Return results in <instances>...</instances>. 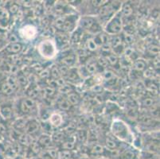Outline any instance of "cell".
Wrapping results in <instances>:
<instances>
[{
    "label": "cell",
    "mask_w": 160,
    "mask_h": 159,
    "mask_svg": "<svg viewBox=\"0 0 160 159\" xmlns=\"http://www.w3.org/2000/svg\"><path fill=\"white\" fill-rule=\"evenodd\" d=\"M58 107L62 111H69L70 109L71 104L68 102L66 99H62L58 101Z\"/></svg>",
    "instance_id": "484cf974"
},
{
    "label": "cell",
    "mask_w": 160,
    "mask_h": 159,
    "mask_svg": "<svg viewBox=\"0 0 160 159\" xmlns=\"http://www.w3.org/2000/svg\"><path fill=\"white\" fill-rule=\"evenodd\" d=\"M65 135L64 132H62V131H58V132L54 133V135H53L52 140H53V142H61V143H62L65 140Z\"/></svg>",
    "instance_id": "44dd1931"
},
{
    "label": "cell",
    "mask_w": 160,
    "mask_h": 159,
    "mask_svg": "<svg viewBox=\"0 0 160 159\" xmlns=\"http://www.w3.org/2000/svg\"><path fill=\"white\" fill-rule=\"evenodd\" d=\"M115 11V8L113 7L112 4H105L104 6L101 7L99 10V14L100 17H108L112 15Z\"/></svg>",
    "instance_id": "9c48e42d"
},
{
    "label": "cell",
    "mask_w": 160,
    "mask_h": 159,
    "mask_svg": "<svg viewBox=\"0 0 160 159\" xmlns=\"http://www.w3.org/2000/svg\"><path fill=\"white\" fill-rule=\"evenodd\" d=\"M39 75H40L41 78L48 79L49 77V76H50V72H49V70L43 69L42 72H40Z\"/></svg>",
    "instance_id": "c3c4849f"
},
{
    "label": "cell",
    "mask_w": 160,
    "mask_h": 159,
    "mask_svg": "<svg viewBox=\"0 0 160 159\" xmlns=\"http://www.w3.org/2000/svg\"><path fill=\"white\" fill-rule=\"evenodd\" d=\"M22 49V45L20 42L12 43L6 48V51L11 54H17V53L21 52Z\"/></svg>",
    "instance_id": "8fae6325"
},
{
    "label": "cell",
    "mask_w": 160,
    "mask_h": 159,
    "mask_svg": "<svg viewBox=\"0 0 160 159\" xmlns=\"http://www.w3.org/2000/svg\"><path fill=\"white\" fill-rule=\"evenodd\" d=\"M85 71L88 74H94L97 72V68H98V65L95 62H88L85 65Z\"/></svg>",
    "instance_id": "ffe728a7"
},
{
    "label": "cell",
    "mask_w": 160,
    "mask_h": 159,
    "mask_svg": "<svg viewBox=\"0 0 160 159\" xmlns=\"http://www.w3.org/2000/svg\"><path fill=\"white\" fill-rule=\"evenodd\" d=\"M105 145L106 147L110 150V151H114V150H116V148L118 147L117 142H116L114 139L109 138V137H108V138H106Z\"/></svg>",
    "instance_id": "4316f807"
},
{
    "label": "cell",
    "mask_w": 160,
    "mask_h": 159,
    "mask_svg": "<svg viewBox=\"0 0 160 159\" xmlns=\"http://www.w3.org/2000/svg\"><path fill=\"white\" fill-rule=\"evenodd\" d=\"M134 68L136 70H137L138 72H141V71H143V70L146 69L147 64L142 60H138L134 64Z\"/></svg>",
    "instance_id": "f1b7e54d"
},
{
    "label": "cell",
    "mask_w": 160,
    "mask_h": 159,
    "mask_svg": "<svg viewBox=\"0 0 160 159\" xmlns=\"http://www.w3.org/2000/svg\"><path fill=\"white\" fill-rule=\"evenodd\" d=\"M27 94H28L29 97L31 99H34L35 97H37L38 96V93H39V91L38 89V87H36L35 85L32 86V87H29L28 91H27Z\"/></svg>",
    "instance_id": "d6a6232c"
},
{
    "label": "cell",
    "mask_w": 160,
    "mask_h": 159,
    "mask_svg": "<svg viewBox=\"0 0 160 159\" xmlns=\"http://www.w3.org/2000/svg\"><path fill=\"white\" fill-rule=\"evenodd\" d=\"M55 91H56V88H53V87H50V86H47V87L44 88L45 94L47 96H49V97L53 96L55 94Z\"/></svg>",
    "instance_id": "ab89813d"
},
{
    "label": "cell",
    "mask_w": 160,
    "mask_h": 159,
    "mask_svg": "<svg viewBox=\"0 0 160 159\" xmlns=\"http://www.w3.org/2000/svg\"><path fill=\"white\" fill-rule=\"evenodd\" d=\"M154 104H155V100L152 98H145L142 101V105L143 107H152Z\"/></svg>",
    "instance_id": "74e56055"
},
{
    "label": "cell",
    "mask_w": 160,
    "mask_h": 159,
    "mask_svg": "<svg viewBox=\"0 0 160 159\" xmlns=\"http://www.w3.org/2000/svg\"><path fill=\"white\" fill-rule=\"evenodd\" d=\"M18 141L19 145L22 146H28L30 145V137L27 134H21L18 138Z\"/></svg>",
    "instance_id": "cb8c5ba5"
},
{
    "label": "cell",
    "mask_w": 160,
    "mask_h": 159,
    "mask_svg": "<svg viewBox=\"0 0 160 159\" xmlns=\"http://www.w3.org/2000/svg\"><path fill=\"white\" fill-rule=\"evenodd\" d=\"M13 115V111L9 105H2L0 107V116L4 119H11Z\"/></svg>",
    "instance_id": "30bf717a"
},
{
    "label": "cell",
    "mask_w": 160,
    "mask_h": 159,
    "mask_svg": "<svg viewBox=\"0 0 160 159\" xmlns=\"http://www.w3.org/2000/svg\"><path fill=\"white\" fill-rule=\"evenodd\" d=\"M49 72H50V76L52 77L53 80H58V79L61 78V77H62L60 71H59V68L56 65L52 67L51 69L49 70Z\"/></svg>",
    "instance_id": "f546056e"
},
{
    "label": "cell",
    "mask_w": 160,
    "mask_h": 159,
    "mask_svg": "<svg viewBox=\"0 0 160 159\" xmlns=\"http://www.w3.org/2000/svg\"><path fill=\"white\" fill-rule=\"evenodd\" d=\"M8 39H9L10 42H11V44L17 43V42H18V37H17V35L14 34V33H12V34L10 35L9 37H8Z\"/></svg>",
    "instance_id": "db71d44e"
},
{
    "label": "cell",
    "mask_w": 160,
    "mask_h": 159,
    "mask_svg": "<svg viewBox=\"0 0 160 159\" xmlns=\"http://www.w3.org/2000/svg\"><path fill=\"white\" fill-rule=\"evenodd\" d=\"M75 142L76 138H71L70 140H65L62 143V151H72L75 148Z\"/></svg>",
    "instance_id": "9a60e30c"
},
{
    "label": "cell",
    "mask_w": 160,
    "mask_h": 159,
    "mask_svg": "<svg viewBox=\"0 0 160 159\" xmlns=\"http://www.w3.org/2000/svg\"><path fill=\"white\" fill-rule=\"evenodd\" d=\"M66 100H68V102H69L71 105H78L79 104L81 99H80V96L78 93L72 92L67 95Z\"/></svg>",
    "instance_id": "2e32d148"
},
{
    "label": "cell",
    "mask_w": 160,
    "mask_h": 159,
    "mask_svg": "<svg viewBox=\"0 0 160 159\" xmlns=\"http://www.w3.org/2000/svg\"><path fill=\"white\" fill-rule=\"evenodd\" d=\"M113 133L119 138H125L128 137V129L121 122H116L112 126Z\"/></svg>",
    "instance_id": "3957f363"
},
{
    "label": "cell",
    "mask_w": 160,
    "mask_h": 159,
    "mask_svg": "<svg viewBox=\"0 0 160 159\" xmlns=\"http://www.w3.org/2000/svg\"><path fill=\"white\" fill-rule=\"evenodd\" d=\"M78 139L81 141V142H84L87 138V133L86 131H84V130H81V131H78Z\"/></svg>",
    "instance_id": "b9f144b4"
},
{
    "label": "cell",
    "mask_w": 160,
    "mask_h": 159,
    "mask_svg": "<svg viewBox=\"0 0 160 159\" xmlns=\"http://www.w3.org/2000/svg\"><path fill=\"white\" fill-rule=\"evenodd\" d=\"M7 10L8 11V12H9L10 14H14L18 12V10H19V7H18V5L17 3H13L12 2V3L9 6V7L7 9Z\"/></svg>",
    "instance_id": "8d00e7d4"
},
{
    "label": "cell",
    "mask_w": 160,
    "mask_h": 159,
    "mask_svg": "<svg viewBox=\"0 0 160 159\" xmlns=\"http://www.w3.org/2000/svg\"><path fill=\"white\" fill-rule=\"evenodd\" d=\"M62 122H63V118L61 115L58 113L53 114L49 117V122H50V125H52V126L59 127L62 125Z\"/></svg>",
    "instance_id": "7c38bea8"
},
{
    "label": "cell",
    "mask_w": 160,
    "mask_h": 159,
    "mask_svg": "<svg viewBox=\"0 0 160 159\" xmlns=\"http://www.w3.org/2000/svg\"><path fill=\"white\" fill-rule=\"evenodd\" d=\"M0 91L3 95H6V96H10V95L13 94L14 93V90L11 88V86L6 82V81H4L0 85Z\"/></svg>",
    "instance_id": "e0dca14e"
},
{
    "label": "cell",
    "mask_w": 160,
    "mask_h": 159,
    "mask_svg": "<svg viewBox=\"0 0 160 159\" xmlns=\"http://www.w3.org/2000/svg\"><path fill=\"white\" fill-rule=\"evenodd\" d=\"M158 145L157 143H155V142H153V143H148V150H149V151H158Z\"/></svg>",
    "instance_id": "f907efd6"
},
{
    "label": "cell",
    "mask_w": 160,
    "mask_h": 159,
    "mask_svg": "<svg viewBox=\"0 0 160 159\" xmlns=\"http://www.w3.org/2000/svg\"><path fill=\"white\" fill-rule=\"evenodd\" d=\"M24 130L26 131L27 135H35L40 130V125L36 120H30L29 122H27Z\"/></svg>",
    "instance_id": "5b68a950"
},
{
    "label": "cell",
    "mask_w": 160,
    "mask_h": 159,
    "mask_svg": "<svg viewBox=\"0 0 160 159\" xmlns=\"http://www.w3.org/2000/svg\"><path fill=\"white\" fill-rule=\"evenodd\" d=\"M123 42H126L127 44H131L133 42V37L131 34H126L123 37Z\"/></svg>",
    "instance_id": "681fc988"
},
{
    "label": "cell",
    "mask_w": 160,
    "mask_h": 159,
    "mask_svg": "<svg viewBox=\"0 0 160 159\" xmlns=\"http://www.w3.org/2000/svg\"><path fill=\"white\" fill-rule=\"evenodd\" d=\"M132 12H133V10H132V7H131L130 4L125 3L123 6V8H122V14L124 17H129V16L132 15Z\"/></svg>",
    "instance_id": "1f68e13d"
},
{
    "label": "cell",
    "mask_w": 160,
    "mask_h": 159,
    "mask_svg": "<svg viewBox=\"0 0 160 159\" xmlns=\"http://www.w3.org/2000/svg\"><path fill=\"white\" fill-rule=\"evenodd\" d=\"M92 5L95 6V7H101L103 6H104L105 4H107V2H108V1H97V0H95V1H92Z\"/></svg>",
    "instance_id": "f5cc1de1"
},
{
    "label": "cell",
    "mask_w": 160,
    "mask_h": 159,
    "mask_svg": "<svg viewBox=\"0 0 160 159\" xmlns=\"http://www.w3.org/2000/svg\"><path fill=\"white\" fill-rule=\"evenodd\" d=\"M92 91L95 93H100L103 91V87L100 84H94L92 87Z\"/></svg>",
    "instance_id": "bcb514c9"
},
{
    "label": "cell",
    "mask_w": 160,
    "mask_h": 159,
    "mask_svg": "<svg viewBox=\"0 0 160 159\" xmlns=\"http://www.w3.org/2000/svg\"><path fill=\"white\" fill-rule=\"evenodd\" d=\"M65 17H58V19L56 20V22H55V26H56L57 28L61 30V29H62V25H63L64 22H65Z\"/></svg>",
    "instance_id": "ee69618b"
},
{
    "label": "cell",
    "mask_w": 160,
    "mask_h": 159,
    "mask_svg": "<svg viewBox=\"0 0 160 159\" xmlns=\"http://www.w3.org/2000/svg\"><path fill=\"white\" fill-rule=\"evenodd\" d=\"M104 147L100 144H95L92 146L91 149V153L94 155H100V154H104Z\"/></svg>",
    "instance_id": "603a6c76"
},
{
    "label": "cell",
    "mask_w": 160,
    "mask_h": 159,
    "mask_svg": "<svg viewBox=\"0 0 160 159\" xmlns=\"http://www.w3.org/2000/svg\"><path fill=\"white\" fill-rule=\"evenodd\" d=\"M7 129L3 122H0V136H3L7 133Z\"/></svg>",
    "instance_id": "816d5d0a"
},
{
    "label": "cell",
    "mask_w": 160,
    "mask_h": 159,
    "mask_svg": "<svg viewBox=\"0 0 160 159\" xmlns=\"http://www.w3.org/2000/svg\"><path fill=\"white\" fill-rule=\"evenodd\" d=\"M42 147H41L40 145H39L38 144V142H34V143H33L31 145V151H32V152H33L34 153V154H39V153L41 152V151H42Z\"/></svg>",
    "instance_id": "60d3db41"
},
{
    "label": "cell",
    "mask_w": 160,
    "mask_h": 159,
    "mask_svg": "<svg viewBox=\"0 0 160 159\" xmlns=\"http://www.w3.org/2000/svg\"><path fill=\"white\" fill-rule=\"evenodd\" d=\"M148 50L151 54L157 55L159 52V47L158 46H155V45H151V46H148Z\"/></svg>",
    "instance_id": "f35d334b"
},
{
    "label": "cell",
    "mask_w": 160,
    "mask_h": 159,
    "mask_svg": "<svg viewBox=\"0 0 160 159\" xmlns=\"http://www.w3.org/2000/svg\"><path fill=\"white\" fill-rule=\"evenodd\" d=\"M122 30V21L120 16H115L106 26V31L109 33L117 34Z\"/></svg>",
    "instance_id": "7a4b0ae2"
},
{
    "label": "cell",
    "mask_w": 160,
    "mask_h": 159,
    "mask_svg": "<svg viewBox=\"0 0 160 159\" xmlns=\"http://www.w3.org/2000/svg\"><path fill=\"white\" fill-rule=\"evenodd\" d=\"M66 77L69 81H76L79 79V73L76 69H69L68 73L66 74Z\"/></svg>",
    "instance_id": "7402d4cb"
},
{
    "label": "cell",
    "mask_w": 160,
    "mask_h": 159,
    "mask_svg": "<svg viewBox=\"0 0 160 159\" xmlns=\"http://www.w3.org/2000/svg\"><path fill=\"white\" fill-rule=\"evenodd\" d=\"M38 50L40 54L45 57H52L54 56L55 47L52 42L49 41H45L42 42L38 46Z\"/></svg>",
    "instance_id": "6da1fadb"
},
{
    "label": "cell",
    "mask_w": 160,
    "mask_h": 159,
    "mask_svg": "<svg viewBox=\"0 0 160 159\" xmlns=\"http://www.w3.org/2000/svg\"><path fill=\"white\" fill-rule=\"evenodd\" d=\"M133 53H134L133 49H131V48H128V49H125V51H124V54L126 57L132 56V55H133Z\"/></svg>",
    "instance_id": "9f6ffc18"
},
{
    "label": "cell",
    "mask_w": 160,
    "mask_h": 159,
    "mask_svg": "<svg viewBox=\"0 0 160 159\" xmlns=\"http://www.w3.org/2000/svg\"><path fill=\"white\" fill-rule=\"evenodd\" d=\"M97 65L100 67H102V68H106L107 65H108V61H106V59L104 57H101L99 59V61H97Z\"/></svg>",
    "instance_id": "f6af8a7d"
},
{
    "label": "cell",
    "mask_w": 160,
    "mask_h": 159,
    "mask_svg": "<svg viewBox=\"0 0 160 159\" xmlns=\"http://www.w3.org/2000/svg\"><path fill=\"white\" fill-rule=\"evenodd\" d=\"M110 42H111V45L112 46L113 49H116V48L122 46V44H123V37L119 36V35H116L110 41Z\"/></svg>",
    "instance_id": "d6986e66"
},
{
    "label": "cell",
    "mask_w": 160,
    "mask_h": 159,
    "mask_svg": "<svg viewBox=\"0 0 160 159\" xmlns=\"http://www.w3.org/2000/svg\"><path fill=\"white\" fill-rule=\"evenodd\" d=\"M38 142L42 147H49L53 142V140H52V137L49 135H43L39 138Z\"/></svg>",
    "instance_id": "5bb4252c"
},
{
    "label": "cell",
    "mask_w": 160,
    "mask_h": 159,
    "mask_svg": "<svg viewBox=\"0 0 160 159\" xmlns=\"http://www.w3.org/2000/svg\"><path fill=\"white\" fill-rule=\"evenodd\" d=\"M20 34L27 39H33L36 36L37 30L32 25H27L20 30Z\"/></svg>",
    "instance_id": "277c9868"
},
{
    "label": "cell",
    "mask_w": 160,
    "mask_h": 159,
    "mask_svg": "<svg viewBox=\"0 0 160 159\" xmlns=\"http://www.w3.org/2000/svg\"><path fill=\"white\" fill-rule=\"evenodd\" d=\"M34 107H35V101L33 99L30 98V97L24 99L20 104V109L24 114L29 113L30 110H32Z\"/></svg>",
    "instance_id": "8992f818"
},
{
    "label": "cell",
    "mask_w": 160,
    "mask_h": 159,
    "mask_svg": "<svg viewBox=\"0 0 160 159\" xmlns=\"http://www.w3.org/2000/svg\"><path fill=\"white\" fill-rule=\"evenodd\" d=\"M58 68H59V71H60V73L61 75H65L66 76V74L68 73V72H69V67L65 66V65H62L60 67H58Z\"/></svg>",
    "instance_id": "7dc6e473"
},
{
    "label": "cell",
    "mask_w": 160,
    "mask_h": 159,
    "mask_svg": "<svg viewBox=\"0 0 160 159\" xmlns=\"http://www.w3.org/2000/svg\"><path fill=\"white\" fill-rule=\"evenodd\" d=\"M76 61V57L73 53H70V54H68L66 56H65L64 57H62L61 59V62H62V65H65L67 67H70L75 63Z\"/></svg>",
    "instance_id": "4fadbf2b"
},
{
    "label": "cell",
    "mask_w": 160,
    "mask_h": 159,
    "mask_svg": "<svg viewBox=\"0 0 160 159\" xmlns=\"http://www.w3.org/2000/svg\"><path fill=\"white\" fill-rule=\"evenodd\" d=\"M114 77H115L114 72H112V71H110V70L105 71V72H104V75H103V77H104V81H108V80H110V79L113 78Z\"/></svg>",
    "instance_id": "7bdbcfd3"
},
{
    "label": "cell",
    "mask_w": 160,
    "mask_h": 159,
    "mask_svg": "<svg viewBox=\"0 0 160 159\" xmlns=\"http://www.w3.org/2000/svg\"><path fill=\"white\" fill-rule=\"evenodd\" d=\"M10 20V13L7 8L0 7V27H4Z\"/></svg>",
    "instance_id": "52a82bcc"
},
{
    "label": "cell",
    "mask_w": 160,
    "mask_h": 159,
    "mask_svg": "<svg viewBox=\"0 0 160 159\" xmlns=\"http://www.w3.org/2000/svg\"><path fill=\"white\" fill-rule=\"evenodd\" d=\"M98 46L95 42V41L92 38H90L87 41V48L89 49L90 51H94L97 49Z\"/></svg>",
    "instance_id": "d590c367"
},
{
    "label": "cell",
    "mask_w": 160,
    "mask_h": 159,
    "mask_svg": "<svg viewBox=\"0 0 160 159\" xmlns=\"http://www.w3.org/2000/svg\"><path fill=\"white\" fill-rule=\"evenodd\" d=\"M104 58L106 59V61H108V64L109 65H115L118 63V57L116 54H113V53H108L107 56L104 57Z\"/></svg>",
    "instance_id": "83f0119b"
},
{
    "label": "cell",
    "mask_w": 160,
    "mask_h": 159,
    "mask_svg": "<svg viewBox=\"0 0 160 159\" xmlns=\"http://www.w3.org/2000/svg\"><path fill=\"white\" fill-rule=\"evenodd\" d=\"M73 27H74L73 21L69 19V18L65 17V22H64L63 25H62L61 30H62V31H65V32H69V31H71V30L73 29Z\"/></svg>",
    "instance_id": "ac0fdd59"
},
{
    "label": "cell",
    "mask_w": 160,
    "mask_h": 159,
    "mask_svg": "<svg viewBox=\"0 0 160 159\" xmlns=\"http://www.w3.org/2000/svg\"><path fill=\"white\" fill-rule=\"evenodd\" d=\"M16 80H17L18 84H19L20 86H22V87L27 86V84H28V79L22 73L18 74V77H17Z\"/></svg>",
    "instance_id": "4dcf8cb0"
},
{
    "label": "cell",
    "mask_w": 160,
    "mask_h": 159,
    "mask_svg": "<svg viewBox=\"0 0 160 159\" xmlns=\"http://www.w3.org/2000/svg\"><path fill=\"white\" fill-rule=\"evenodd\" d=\"M95 24L96 22L93 18L90 17H83L80 21V26L84 30H91Z\"/></svg>",
    "instance_id": "ba28073f"
},
{
    "label": "cell",
    "mask_w": 160,
    "mask_h": 159,
    "mask_svg": "<svg viewBox=\"0 0 160 159\" xmlns=\"http://www.w3.org/2000/svg\"><path fill=\"white\" fill-rule=\"evenodd\" d=\"M26 124H27V121L23 119H19L18 120H16L15 122H14V127L17 131H20L22 129H24Z\"/></svg>",
    "instance_id": "e575fe53"
},
{
    "label": "cell",
    "mask_w": 160,
    "mask_h": 159,
    "mask_svg": "<svg viewBox=\"0 0 160 159\" xmlns=\"http://www.w3.org/2000/svg\"><path fill=\"white\" fill-rule=\"evenodd\" d=\"M122 157H123V159H133L134 154L130 151H128V152H125V154H123Z\"/></svg>",
    "instance_id": "11a10c76"
},
{
    "label": "cell",
    "mask_w": 160,
    "mask_h": 159,
    "mask_svg": "<svg viewBox=\"0 0 160 159\" xmlns=\"http://www.w3.org/2000/svg\"><path fill=\"white\" fill-rule=\"evenodd\" d=\"M5 81L7 84L11 86V88H12L14 91H15V90L17 89L18 84V83H17V80H16V78L14 77V76H9V77L6 79Z\"/></svg>",
    "instance_id": "d4e9b609"
},
{
    "label": "cell",
    "mask_w": 160,
    "mask_h": 159,
    "mask_svg": "<svg viewBox=\"0 0 160 159\" xmlns=\"http://www.w3.org/2000/svg\"><path fill=\"white\" fill-rule=\"evenodd\" d=\"M58 91L59 92L63 93V94H69V93L72 92H73V88L72 87L71 85H68L67 84H65V85L62 86V87H58Z\"/></svg>",
    "instance_id": "836d02e7"
}]
</instances>
